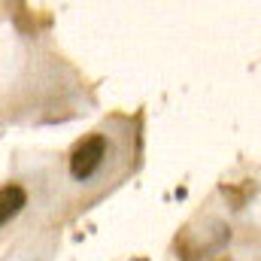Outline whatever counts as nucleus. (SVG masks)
<instances>
[{
    "mask_svg": "<svg viewBox=\"0 0 261 261\" xmlns=\"http://www.w3.org/2000/svg\"><path fill=\"white\" fill-rule=\"evenodd\" d=\"M103 158H107V137H103V134H91V137L82 140V143L73 149V155H70V173H73V179H88V176H94V170L103 164Z\"/></svg>",
    "mask_w": 261,
    "mask_h": 261,
    "instance_id": "1",
    "label": "nucleus"
},
{
    "mask_svg": "<svg viewBox=\"0 0 261 261\" xmlns=\"http://www.w3.org/2000/svg\"><path fill=\"white\" fill-rule=\"evenodd\" d=\"M24 203H28V192L21 186H15V182L3 186L0 189V225H6Z\"/></svg>",
    "mask_w": 261,
    "mask_h": 261,
    "instance_id": "2",
    "label": "nucleus"
}]
</instances>
